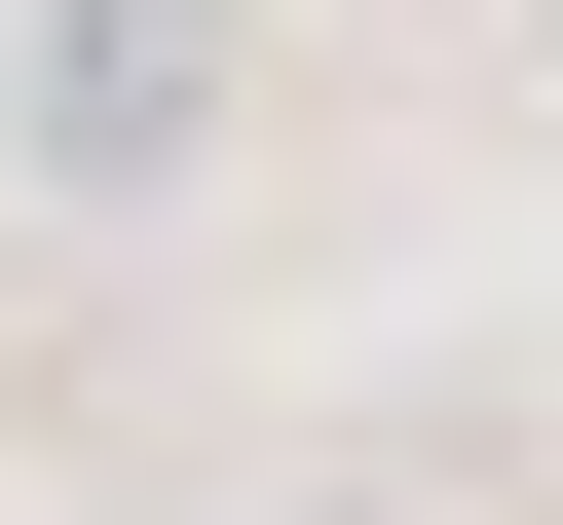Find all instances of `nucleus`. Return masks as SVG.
<instances>
[{
    "label": "nucleus",
    "instance_id": "obj_1",
    "mask_svg": "<svg viewBox=\"0 0 563 525\" xmlns=\"http://www.w3.org/2000/svg\"><path fill=\"white\" fill-rule=\"evenodd\" d=\"M0 113H38V188H188V150H225V0H38Z\"/></svg>",
    "mask_w": 563,
    "mask_h": 525
}]
</instances>
